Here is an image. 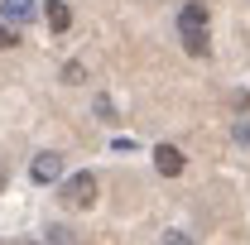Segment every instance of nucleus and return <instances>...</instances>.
<instances>
[{
	"instance_id": "nucleus-1",
	"label": "nucleus",
	"mask_w": 250,
	"mask_h": 245,
	"mask_svg": "<svg viewBox=\"0 0 250 245\" xmlns=\"http://www.w3.org/2000/svg\"><path fill=\"white\" fill-rule=\"evenodd\" d=\"M58 197L62 207H92L96 202V173H72V178H58Z\"/></svg>"
},
{
	"instance_id": "nucleus-2",
	"label": "nucleus",
	"mask_w": 250,
	"mask_h": 245,
	"mask_svg": "<svg viewBox=\"0 0 250 245\" xmlns=\"http://www.w3.org/2000/svg\"><path fill=\"white\" fill-rule=\"evenodd\" d=\"M29 178L34 183H58L62 178V154H53V149H43V154H34V163H29Z\"/></svg>"
},
{
	"instance_id": "nucleus-3",
	"label": "nucleus",
	"mask_w": 250,
	"mask_h": 245,
	"mask_svg": "<svg viewBox=\"0 0 250 245\" xmlns=\"http://www.w3.org/2000/svg\"><path fill=\"white\" fill-rule=\"evenodd\" d=\"M34 0H0V24H10V29H24L34 24Z\"/></svg>"
},
{
	"instance_id": "nucleus-4",
	"label": "nucleus",
	"mask_w": 250,
	"mask_h": 245,
	"mask_svg": "<svg viewBox=\"0 0 250 245\" xmlns=\"http://www.w3.org/2000/svg\"><path fill=\"white\" fill-rule=\"evenodd\" d=\"M183 163H188L183 149H173V144H159V149H154V168L164 173V178H178V173H183Z\"/></svg>"
},
{
	"instance_id": "nucleus-5",
	"label": "nucleus",
	"mask_w": 250,
	"mask_h": 245,
	"mask_svg": "<svg viewBox=\"0 0 250 245\" xmlns=\"http://www.w3.org/2000/svg\"><path fill=\"white\" fill-rule=\"evenodd\" d=\"M43 24H48V34H67V24H72L67 0H43Z\"/></svg>"
},
{
	"instance_id": "nucleus-6",
	"label": "nucleus",
	"mask_w": 250,
	"mask_h": 245,
	"mask_svg": "<svg viewBox=\"0 0 250 245\" xmlns=\"http://www.w3.org/2000/svg\"><path fill=\"white\" fill-rule=\"evenodd\" d=\"M178 29H207V5L202 0H188L178 10Z\"/></svg>"
},
{
	"instance_id": "nucleus-7",
	"label": "nucleus",
	"mask_w": 250,
	"mask_h": 245,
	"mask_svg": "<svg viewBox=\"0 0 250 245\" xmlns=\"http://www.w3.org/2000/svg\"><path fill=\"white\" fill-rule=\"evenodd\" d=\"M178 34H183V53H192V58H207V48H212L207 29H178Z\"/></svg>"
},
{
	"instance_id": "nucleus-8",
	"label": "nucleus",
	"mask_w": 250,
	"mask_h": 245,
	"mask_svg": "<svg viewBox=\"0 0 250 245\" xmlns=\"http://www.w3.org/2000/svg\"><path fill=\"white\" fill-rule=\"evenodd\" d=\"M92 111L101 116V121H116V101H111L106 92H96V96H92Z\"/></svg>"
},
{
	"instance_id": "nucleus-9",
	"label": "nucleus",
	"mask_w": 250,
	"mask_h": 245,
	"mask_svg": "<svg viewBox=\"0 0 250 245\" xmlns=\"http://www.w3.org/2000/svg\"><path fill=\"white\" fill-rule=\"evenodd\" d=\"M231 140H236L241 149H250V121H246V116H241V121L231 125Z\"/></svg>"
},
{
	"instance_id": "nucleus-10",
	"label": "nucleus",
	"mask_w": 250,
	"mask_h": 245,
	"mask_svg": "<svg viewBox=\"0 0 250 245\" xmlns=\"http://www.w3.org/2000/svg\"><path fill=\"white\" fill-rule=\"evenodd\" d=\"M62 82H67V87L87 82V67H82V62H67V67H62Z\"/></svg>"
},
{
	"instance_id": "nucleus-11",
	"label": "nucleus",
	"mask_w": 250,
	"mask_h": 245,
	"mask_svg": "<svg viewBox=\"0 0 250 245\" xmlns=\"http://www.w3.org/2000/svg\"><path fill=\"white\" fill-rule=\"evenodd\" d=\"M72 241V231H62V226H53V231H48V245H67Z\"/></svg>"
},
{
	"instance_id": "nucleus-12",
	"label": "nucleus",
	"mask_w": 250,
	"mask_h": 245,
	"mask_svg": "<svg viewBox=\"0 0 250 245\" xmlns=\"http://www.w3.org/2000/svg\"><path fill=\"white\" fill-rule=\"evenodd\" d=\"M164 245H192V236H183V231H168V236H164Z\"/></svg>"
},
{
	"instance_id": "nucleus-13",
	"label": "nucleus",
	"mask_w": 250,
	"mask_h": 245,
	"mask_svg": "<svg viewBox=\"0 0 250 245\" xmlns=\"http://www.w3.org/2000/svg\"><path fill=\"white\" fill-rule=\"evenodd\" d=\"M0 48H15V29L10 24H0Z\"/></svg>"
},
{
	"instance_id": "nucleus-14",
	"label": "nucleus",
	"mask_w": 250,
	"mask_h": 245,
	"mask_svg": "<svg viewBox=\"0 0 250 245\" xmlns=\"http://www.w3.org/2000/svg\"><path fill=\"white\" fill-rule=\"evenodd\" d=\"M0 187H5V163H0Z\"/></svg>"
},
{
	"instance_id": "nucleus-15",
	"label": "nucleus",
	"mask_w": 250,
	"mask_h": 245,
	"mask_svg": "<svg viewBox=\"0 0 250 245\" xmlns=\"http://www.w3.org/2000/svg\"><path fill=\"white\" fill-rule=\"evenodd\" d=\"M24 245H39V241H24Z\"/></svg>"
}]
</instances>
